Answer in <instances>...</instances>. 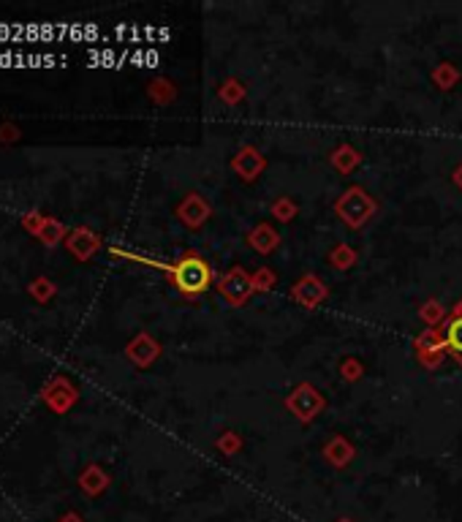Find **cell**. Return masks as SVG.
I'll return each mask as SVG.
<instances>
[{
  "instance_id": "obj_2",
  "label": "cell",
  "mask_w": 462,
  "mask_h": 522,
  "mask_svg": "<svg viewBox=\"0 0 462 522\" xmlns=\"http://www.w3.org/2000/svg\"><path fill=\"white\" fill-rule=\"evenodd\" d=\"M446 345H449L451 354L462 357V316L449 321V327H446Z\"/></svg>"
},
{
  "instance_id": "obj_4",
  "label": "cell",
  "mask_w": 462,
  "mask_h": 522,
  "mask_svg": "<svg viewBox=\"0 0 462 522\" xmlns=\"http://www.w3.org/2000/svg\"><path fill=\"white\" fill-rule=\"evenodd\" d=\"M52 38V25H41V41H50Z\"/></svg>"
},
{
  "instance_id": "obj_3",
  "label": "cell",
  "mask_w": 462,
  "mask_h": 522,
  "mask_svg": "<svg viewBox=\"0 0 462 522\" xmlns=\"http://www.w3.org/2000/svg\"><path fill=\"white\" fill-rule=\"evenodd\" d=\"M12 25H0V41H12Z\"/></svg>"
},
{
  "instance_id": "obj_1",
  "label": "cell",
  "mask_w": 462,
  "mask_h": 522,
  "mask_svg": "<svg viewBox=\"0 0 462 522\" xmlns=\"http://www.w3.org/2000/svg\"><path fill=\"white\" fill-rule=\"evenodd\" d=\"M175 283L185 294H201L209 286V267L204 265L201 258L188 256L175 267Z\"/></svg>"
}]
</instances>
